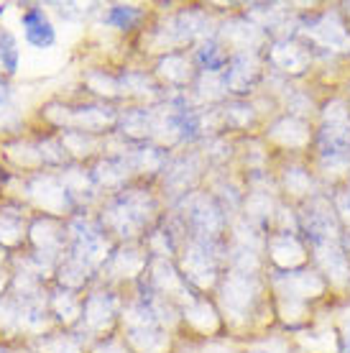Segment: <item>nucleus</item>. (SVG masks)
I'll return each instance as SVG.
<instances>
[{
	"instance_id": "9b49d317",
	"label": "nucleus",
	"mask_w": 350,
	"mask_h": 353,
	"mask_svg": "<svg viewBox=\"0 0 350 353\" xmlns=\"http://www.w3.org/2000/svg\"><path fill=\"white\" fill-rule=\"evenodd\" d=\"M248 353H266V351H248Z\"/></svg>"
},
{
	"instance_id": "20e7f679",
	"label": "nucleus",
	"mask_w": 350,
	"mask_h": 353,
	"mask_svg": "<svg viewBox=\"0 0 350 353\" xmlns=\"http://www.w3.org/2000/svg\"><path fill=\"white\" fill-rule=\"evenodd\" d=\"M230 46L225 41H220L218 36H205L197 44L192 46V67L197 74H212V77H220L223 72L228 70L230 64Z\"/></svg>"
},
{
	"instance_id": "7ed1b4c3",
	"label": "nucleus",
	"mask_w": 350,
	"mask_h": 353,
	"mask_svg": "<svg viewBox=\"0 0 350 353\" xmlns=\"http://www.w3.org/2000/svg\"><path fill=\"white\" fill-rule=\"evenodd\" d=\"M100 23L123 36L143 34L146 23H149V10L143 6H133V3H110L100 10Z\"/></svg>"
},
{
	"instance_id": "f257e3e1",
	"label": "nucleus",
	"mask_w": 350,
	"mask_h": 353,
	"mask_svg": "<svg viewBox=\"0 0 350 353\" xmlns=\"http://www.w3.org/2000/svg\"><path fill=\"white\" fill-rule=\"evenodd\" d=\"M161 215L164 212H158L156 194L151 192L149 185H125L118 192L107 194L95 218L118 243H141Z\"/></svg>"
},
{
	"instance_id": "1a4fd4ad",
	"label": "nucleus",
	"mask_w": 350,
	"mask_h": 353,
	"mask_svg": "<svg viewBox=\"0 0 350 353\" xmlns=\"http://www.w3.org/2000/svg\"><path fill=\"white\" fill-rule=\"evenodd\" d=\"M8 8H10V3H0V16H6V13H8Z\"/></svg>"
},
{
	"instance_id": "0eeeda50",
	"label": "nucleus",
	"mask_w": 350,
	"mask_h": 353,
	"mask_svg": "<svg viewBox=\"0 0 350 353\" xmlns=\"http://www.w3.org/2000/svg\"><path fill=\"white\" fill-rule=\"evenodd\" d=\"M18 179V174L13 172V169L3 161V157H0V200L3 197H8V192H10V185Z\"/></svg>"
},
{
	"instance_id": "6e6552de",
	"label": "nucleus",
	"mask_w": 350,
	"mask_h": 353,
	"mask_svg": "<svg viewBox=\"0 0 350 353\" xmlns=\"http://www.w3.org/2000/svg\"><path fill=\"white\" fill-rule=\"evenodd\" d=\"M338 353H350V318L342 320L340 330H338Z\"/></svg>"
},
{
	"instance_id": "f03ea898",
	"label": "nucleus",
	"mask_w": 350,
	"mask_h": 353,
	"mask_svg": "<svg viewBox=\"0 0 350 353\" xmlns=\"http://www.w3.org/2000/svg\"><path fill=\"white\" fill-rule=\"evenodd\" d=\"M18 23H21L23 44L36 49V52H49L59 41L56 23H54L52 13L46 10L44 3H26V6H21Z\"/></svg>"
},
{
	"instance_id": "9d476101",
	"label": "nucleus",
	"mask_w": 350,
	"mask_h": 353,
	"mask_svg": "<svg viewBox=\"0 0 350 353\" xmlns=\"http://www.w3.org/2000/svg\"><path fill=\"white\" fill-rule=\"evenodd\" d=\"M3 80H8V77H6V74H3V70H0V82Z\"/></svg>"
},
{
	"instance_id": "423d86ee",
	"label": "nucleus",
	"mask_w": 350,
	"mask_h": 353,
	"mask_svg": "<svg viewBox=\"0 0 350 353\" xmlns=\"http://www.w3.org/2000/svg\"><path fill=\"white\" fill-rule=\"evenodd\" d=\"M333 205H335V212H338V218H340L342 228L350 230V182H345L340 192L333 197Z\"/></svg>"
},
{
	"instance_id": "39448f33",
	"label": "nucleus",
	"mask_w": 350,
	"mask_h": 353,
	"mask_svg": "<svg viewBox=\"0 0 350 353\" xmlns=\"http://www.w3.org/2000/svg\"><path fill=\"white\" fill-rule=\"evenodd\" d=\"M0 70L8 80H13L21 70V44L6 23H0Z\"/></svg>"
}]
</instances>
